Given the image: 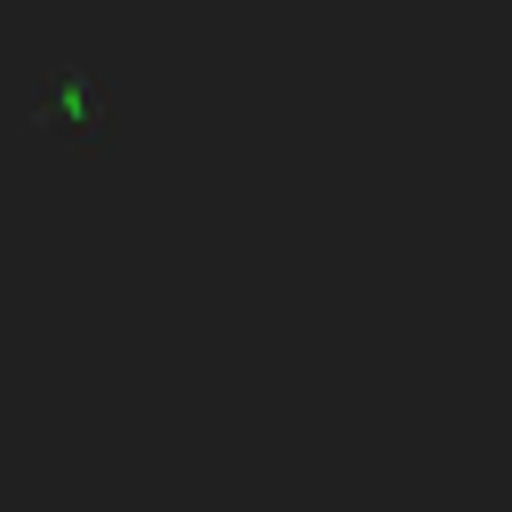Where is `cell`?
<instances>
[{"label":"cell","mask_w":512,"mask_h":512,"mask_svg":"<svg viewBox=\"0 0 512 512\" xmlns=\"http://www.w3.org/2000/svg\"><path fill=\"white\" fill-rule=\"evenodd\" d=\"M32 128H40V136H72V144H104V136H112V104H104V88H96L80 64H64V72L48 80V96L32 104Z\"/></svg>","instance_id":"cell-1"}]
</instances>
